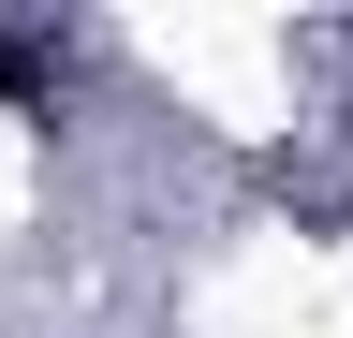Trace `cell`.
<instances>
[{
    "mask_svg": "<svg viewBox=\"0 0 353 338\" xmlns=\"http://www.w3.org/2000/svg\"><path fill=\"white\" fill-rule=\"evenodd\" d=\"M0 89H44V45H30V30H0Z\"/></svg>",
    "mask_w": 353,
    "mask_h": 338,
    "instance_id": "obj_1",
    "label": "cell"
}]
</instances>
